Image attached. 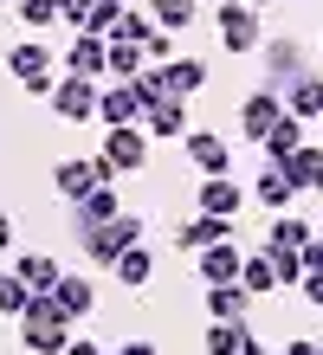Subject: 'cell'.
Segmentation results:
<instances>
[{
  "instance_id": "cell-1",
  "label": "cell",
  "mask_w": 323,
  "mask_h": 355,
  "mask_svg": "<svg viewBox=\"0 0 323 355\" xmlns=\"http://www.w3.org/2000/svg\"><path fill=\"white\" fill-rule=\"evenodd\" d=\"M19 336H26L33 355H65V343H72V317L52 304V291H33L26 317H19Z\"/></svg>"
},
{
  "instance_id": "cell-2",
  "label": "cell",
  "mask_w": 323,
  "mask_h": 355,
  "mask_svg": "<svg viewBox=\"0 0 323 355\" xmlns=\"http://www.w3.org/2000/svg\"><path fill=\"white\" fill-rule=\"evenodd\" d=\"M78 245L91 252V265L110 271L129 245H142V220L136 214H117V220H103V226H78Z\"/></svg>"
},
{
  "instance_id": "cell-3",
  "label": "cell",
  "mask_w": 323,
  "mask_h": 355,
  "mask_svg": "<svg viewBox=\"0 0 323 355\" xmlns=\"http://www.w3.org/2000/svg\"><path fill=\"white\" fill-rule=\"evenodd\" d=\"M213 33H220L226 52H258V46H265V19H258V7H246V0H220Z\"/></svg>"
},
{
  "instance_id": "cell-4",
  "label": "cell",
  "mask_w": 323,
  "mask_h": 355,
  "mask_svg": "<svg viewBox=\"0 0 323 355\" xmlns=\"http://www.w3.org/2000/svg\"><path fill=\"white\" fill-rule=\"evenodd\" d=\"M103 181H110V175H103V162H97V155H65L58 168H52V187H58L72 207H78V200H91Z\"/></svg>"
},
{
  "instance_id": "cell-5",
  "label": "cell",
  "mask_w": 323,
  "mask_h": 355,
  "mask_svg": "<svg viewBox=\"0 0 323 355\" xmlns=\"http://www.w3.org/2000/svg\"><path fill=\"white\" fill-rule=\"evenodd\" d=\"M7 71H13L33 97H52V91H58V78H52V46H13V52H7Z\"/></svg>"
},
{
  "instance_id": "cell-6",
  "label": "cell",
  "mask_w": 323,
  "mask_h": 355,
  "mask_svg": "<svg viewBox=\"0 0 323 355\" xmlns=\"http://www.w3.org/2000/svg\"><path fill=\"white\" fill-rule=\"evenodd\" d=\"M297 78H310V58H304V46H297V39H272L265 46V85L285 97Z\"/></svg>"
},
{
  "instance_id": "cell-7",
  "label": "cell",
  "mask_w": 323,
  "mask_h": 355,
  "mask_svg": "<svg viewBox=\"0 0 323 355\" xmlns=\"http://www.w3.org/2000/svg\"><path fill=\"white\" fill-rule=\"evenodd\" d=\"M97 162H103V175H136L142 162H149V136L142 130H110Z\"/></svg>"
},
{
  "instance_id": "cell-8",
  "label": "cell",
  "mask_w": 323,
  "mask_h": 355,
  "mask_svg": "<svg viewBox=\"0 0 323 355\" xmlns=\"http://www.w3.org/2000/svg\"><path fill=\"white\" fill-rule=\"evenodd\" d=\"M278 116H285V97H278L272 85H258V91L240 103V136H246V142H265Z\"/></svg>"
},
{
  "instance_id": "cell-9",
  "label": "cell",
  "mask_w": 323,
  "mask_h": 355,
  "mask_svg": "<svg viewBox=\"0 0 323 355\" xmlns=\"http://www.w3.org/2000/svg\"><path fill=\"white\" fill-rule=\"evenodd\" d=\"M65 71L72 78H110V39H97V33H78L72 46H65Z\"/></svg>"
},
{
  "instance_id": "cell-10",
  "label": "cell",
  "mask_w": 323,
  "mask_h": 355,
  "mask_svg": "<svg viewBox=\"0 0 323 355\" xmlns=\"http://www.w3.org/2000/svg\"><path fill=\"white\" fill-rule=\"evenodd\" d=\"M52 110H58L65 123H91V116H97V85H91V78H72V71H65L58 91H52Z\"/></svg>"
},
{
  "instance_id": "cell-11",
  "label": "cell",
  "mask_w": 323,
  "mask_h": 355,
  "mask_svg": "<svg viewBox=\"0 0 323 355\" xmlns=\"http://www.w3.org/2000/svg\"><path fill=\"white\" fill-rule=\"evenodd\" d=\"M136 116H142L136 85H110V91H97V123H110V130H136Z\"/></svg>"
},
{
  "instance_id": "cell-12",
  "label": "cell",
  "mask_w": 323,
  "mask_h": 355,
  "mask_svg": "<svg viewBox=\"0 0 323 355\" xmlns=\"http://www.w3.org/2000/svg\"><path fill=\"white\" fill-rule=\"evenodd\" d=\"M52 304L78 323V317H91V310H97V291H91V278H84V271H65V278L52 284Z\"/></svg>"
},
{
  "instance_id": "cell-13",
  "label": "cell",
  "mask_w": 323,
  "mask_h": 355,
  "mask_svg": "<svg viewBox=\"0 0 323 355\" xmlns=\"http://www.w3.org/2000/svg\"><path fill=\"white\" fill-rule=\"evenodd\" d=\"M278 168H285V181L297 187V194H323V149H310V142H304V149L285 155Z\"/></svg>"
},
{
  "instance_id": "cell-14",
  "label": "cell",
  "mask_w": 323,
  "mask_h": 355,
  "mask_svg": "<svg viewBox=\"0 0 323 355\" xmlns=\"http://www.w3.org/2000/svg\"><path fill=\"white\" fill-rule=\"evenodd\" d=\"M142 136H188V103L181 97H162L142 110Z\"/></svg>"
},
{
  "instance_id": "cell-15",
  "label": "cell",
  "mask_w": 323,
  "mask_h": 355,
  "mask_svg": "<svg viewBox=\"0 0 323 355\" xmlns=\"http://www.w3.org/2000/svg\"><path fill=\"white\" fill-rule=\"evenodd\" d=\"M188 155H194V168H201L207 181H213V175H226V162H233V149H226L213 130H194V136H188Z\"/></svg>"
},
{
  "instance_id": "cell-16",
  "label": "cell",
  "mask_w": 323,
  "mask_h": 355,
  "mask_svg": "<svg viewBox=\"0 0 323 355\" xmlns=\"http://www.w3.org/2000/svg\"><path fill=\"white\" fill-rule=\"evenodd\" d=\"M240 265H246L240 245H207L201 252V284H240Z\"/></svg>"
},
{
  "instance_id": "cell-17",
  "label": "cell",
  "mask_w": 323,
  "mask_h": 355,
  "mask_svg": "<svg viewBox=\"0 0 323 355\" xmlns=\"http://www.w3.org/2000/svg\"><path fill=\"white\" fill-rule=\"evenodd\" d=\"M175 239L188 245V252H207V245H233V220H213V214H201V220H188Z\"/></svg>"
},
{
  "instance_id": "cell-18",
  "label": "cell",
  "mask_w": 323,
  "mask_h": 355,
  "mask_svg": "<svg viewBox=\"0 0 323 355\" xmlns=\"http://www.w3.org/2000/svg\"><path fill=\"white\" fill-rule=\"evenodd\" d=\"M240 187H233L226 175H213V181H201V200H194V207H201V214H213V220H233V214H240Z\"/></svg>"
},
{
  "instance_id": "cell-19",
  "label": "cell",
  "mask_w": 323,
  "mask_h": 355,
  "mask_svg": "<svg viewBox=\"0 0 323 355\" xmlns=\"http://www.w3.org/2000/svg\"><path fill=\"white\" fill-rule=\"evenodd\" d=\"M246 310H252V297L240 284H207V317L213 323H246Z\"/></svg>"
},
{
  "instance_id": "cell-20",
  "label": "cell",
  "mask_w": 323,
  "mask_h": 355,
  "mask_svg": "<svg viewBox=\"0 0 323 355\" xmlns=\"http://www.w3.org/2000/svg\"><path fill=\"white\" fill-rule=\"evenodd\" d=\"M162 78H168V97H194L207 85V65H201V58H168Z\"/></svg>"
},
{
  "instance_id": "cell-21",
  "label": "cell",
  "mask_w": 323,
  "mask_h": 355,
  "mask_svg": "<svg viewBox=\"0 0 323 355\" xmlns=\"http://www.w3.org/2000/svg\"><path fill=\"white\" fill-rule=\"evenodd\" d=\"M117 271V284H129V291H142L149 278H156V252H149V245H129V252L110 265Z\"/></svg>"
},
{
  "instance_id": "cell-22",
  "label": "cell",
  "mask_w": 323,
  "mask_h": 355,
  "mask_svg": "<svg viewBox=\"0 0 323 355\" xmlns=\"http://www.w3.org/2000/svg\"><path fill=\"white\" fill-rule=\"evenodd\" d=\"M13 271H19V278H26V291H52V284L65 278L52 252H19V265H13Z\"/></svg>"
},
{
  "instance_id": "cell-23",
  "label": "cell",
  "mask_w": 323,
  "mask_h": 355,
  "mask_svg": "<svg viewBox=\"0 0 323 355\" xmlns=\"http://www.w3.org/2000/svg\"><path fill=\"white\" fill-rule=\"evenodd\" d=\"M297 149H304V123L285 110V116L272 123V136H265V155H272V162H285V155H297Z\"/></svg>"
},
{
  "instance_id": "cell-24",
  "label": "cell",
  "mask_w": 323,
  "mask_h": 355,
  "mask_svg": "<svg viewBox=\"0 0 323 355\" xmlns=\"http://www.w3.org/2000/svg\"><path fill=\"white\" fill-rule=\"evenodd\" d=\"M285 110L304 123V116H323V78H297V85L285 91Z\"/></svg>"
},
{
  "instance_id": "cell-25",
  "label": "cell",
  "mask_w": 323,
  "mask_h": 355,
  "mask_svg": "<svg viewBox=\"0 0 323 355\" xmlns=\"http://www.w3.org/2000/svg\"><path fill=\"white\" fill-rule=\"evenodd\" d=\"M149 19H156L162 33H188L194 19H201V7H194V0H156V7H149Z\"/></svg>"
},
{
  "instance_id": "cell-26",
  "label": "cell",
  "mask_w": 323,
  "mask_h": 355,
  "mask_svg": "<svg viewBox=\"0 0 323 355\" xmlns=\"http://www.w3.org/2000/svg\"><path fill=\"white\" fill-rule=\"evenodd\" d=\"M240 291H246V297H265V291H278L265 252H246V265H240Z\"/></svg>"
},
{
  "instance_id": "cell-27",
  "label": "cell",
  "mask_w": 323,
  "mask_h": 355,
  "mask_svg": "<svg viewBox=\"0 0 323 355\" xmlns=\"http://www.w3.org/2000/svg\"><path fill=\"white\" fill-rule=\"evenodd\" d=\"M117 214H123V207H117V187L110 181H103L91 200H78V226H103V220H117Z\"/></svg>"
},
{
  "instance_id": "cell-28",
  "label": "cell",
  "mask_w": 323,
  "mask_h": 355,
  "mask_svg": "<svg viewBox=\"0 0 323 355\" xmlns=\"http://www.w3.org/2000/svg\"><path fill=\"white\" fill-rule=\"evenodd\" d=\"M258 200H265L272 214H278V207H291V200H297V187L285 181V168H278V162H265V175H258Z\"/></svg>"
},
{
  "instance_id": "cell-29",
  "label": "cell",
  "mask_w": 323,
  "mask_h": 355,
  "mask_svg": "<svg viewBox=\"0 0 323 355\" xmlns=\"http://www.w3.org/2000/svg\"><path fill=\"white\" fill-rule=\"evenodd\" d=\"M26 304H33V291H26V278L19 271H0V317H26Z\"/></svg>"
},
{
  "instance_id": "cell-30",
  "label": "cell",
  "mask_w": 323,
  "mask_h": 355,
  "mask_svg": "<svg viewBox=\"0 0 323 355\" xmlns=\"http://www.w3.org/2000/svg\"><path fill=\"white\" fill-rule=\"evenodd\" d=\"M142 71H149L142 46H117V39H110V78H117V85H136Z\"/></svg>"
},
{
  "instance_id": "cell-31",
  "label": "cell",
  "mask_w": 323,
  "mask_h": 355,
  "mask_svg": "<svg viewBox=\"0 0 323 355\" xmlns=\"http://www.w3.org/2000/svg\"><path fill=\"white\" fill-rule=\"evenodd\" d=\"M310 239H317V233H310L304 220H291V214H285V220H272V233H265V245H285V252H304Z\"/></svg>"
},
{
  "instance_id": "cell-32",
  "label": "cell",
  "mask_w": 323,
  "mask_h": 355,
  "mask_svg": "<svg viewBox=\"0 0 323 355\" xmlns=\"http://www.w3.org/2000/svg\"><path fill=\"white\" fill-rule=\"evenodd\" d=\"M117 46H149V39H156V19H149V13H129L123 7V19H117Z\"/></svg>"
},
{
  "instance_id": "cell-33",
  "label": "cell",
  "mask_w": 323,
  "mask_h": 355,
  "mask_svg": "<svg viewBox=\"0 0 323 355\" xmlns=\"http://www.w3.org/2000/svg\"><path fill=\"white\" fill-rule=\"evenodd\" d=\"M265 259H272V278H278V284H304V252H285V245H265Z\"/></svg>"
},
{
  "instance_id": "cell-34",
  "label": "cell",
  "mask_w": 323,
  "mask_h": 355,
  "mask_svg": "<svg viewBox=\"0 0 323 355\" xmlns=\"http://www.w3.org/2000/svg\"><path fill=\"white\" fill-rule=\"evenodd\" d=\"M240 336H246V323H213L207 329V355H240Z\"/></svg>"
},
{
  "instance_id": "cell-35",
  "label": "cell",
  "mask_w": 323,
  "mask_h": 355,
  "mask_svg": "<svg viewBox=\"0 0 323 355\" xmlns=\"http://www.w3.org/2000/svg\"><path fill=\"white\" fill-rule=\"evenodd\" d=\"M19 19L26 26H58V0H19Z\"/></svg>"
},
{
  "instance_id": "cell-36",
  "label": "cell",
  "mask_w": 323,
  "mask_h": 355,
  "mask_svg": "<svg viewBox=\"0 0 323 355\" xmlns=\"http://www.w3.org/2000/svg\"><path fill=\"white\" fill-rule=\"evenodd\" d=\"M304 271H323V239H310V245H304Z\"/></svg>"
},
{
  "instance_id": "cell-37",
  "label": "cell",
  "mask_w": 323,
  "mask_h": 355,
  "mask_svg": "<svg viewBox=\"0 0 323 355\" xmlns=\"http://www.w3.org/2000/svg\"><path fill=\"white\" fill-rule=\"evenodd\" d=\"M240 355H272L265 343H258V336H252V323H246V336H240Z\"/></svg>"
},
{
  "instance_id": "cell-38",
  "label": "cell",
  "mask_w": 323,
  "mask_h": 355,
  "mask_svg": "<svg viewBox=\"0 0 323 355\" xmlns=\"http://www.w3.org/2000/svg\"><path fill=\"white\" fill-rule=\"evenodd\" d=\"M65 355H103L97 343H84V336H72V343H65Z\"/></svg>"
},
{
  "instance_id": "cell-39",
  "label": "cell",
  "mask_w": 323,
  "mask_h": 355,
  "mask_svg": "<svg viewBox=\"0 0 323 355\" xmlns=\"http://www.w3.org/2000/svg\"><path fill=\"white\" fill-rule=\"evenodd\" d=\"M285 355H323V343H304V336H297V343H285Z\"/></svg>"
},
{
  "instance_id": "cell-40",
  "label": "cell",
  "mask_w": 323,
  "mask_h": 355,
  "mask_svg": "<svg viewBox=\"0 0 323 355\" xmlns=\"http://www.w3.org/2000/svg\"><path fill=\"white\" fill-rule=\"evenodd\" d=\"M0 252H13V220L0 214Z\"/></svg>"
},
{
  "instance_id": "cell-41",
  "label": "cell",
  "mask_w": 323,
  "mask_h": 355,
  "mask_svg": "<svg viewBox=\"0 0 323 355\" xmlns=\"http://www.w3.org/2000/svg\"><path fill=\"white\" fill-rule=\"evenodd\" d=\"M123 355H162L156 343H123Z\"/></svg>"
},
{
  "instance_id": "cell-42",
  "label": "cell",
  "mask_w": 323,
  "mask_h": 355,
  "mask_svg": "<svg viewBox=\"0 0 323 355\" xmlns=\"http://www.w3.org/2000/svg\"><path fill=\"white\" fill-rule=\"evenodd\" d=\"M246 7H265V0H246Z\"/></svg>"
},
{
  "instance_id": "cell-43",
  "label": "cell",
  "mask_w": 323,
  "mask_h": 355,
  "mask_svg": "<svg viewBox=\"0 0 323 355\" xmlns=\"http://www.w3.org/2000/svg\"><path fill=\"white\" fill-rule=\"evenodd\" d=\"M117 7H129V0H117Z\"/></svg>"
}]
</instances>
